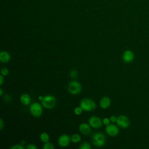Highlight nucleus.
<instances>
[{"instance_id": "obj_1", "label": "nucleus", "mask_w": 149, "mask_h": 149, "mask_svg": "<svg viewBox=\"0 0 149 149\" xmlns=\"http://www.w3.org/2000/svg\"><path fill=\"white\" fill-rule=\"evenodd\" d=\"M80 107H81L83 111H91L96 108V104L91 99L85 98L80 101Z\"/></svg>"}, {"instance_id": "obj_19", "label": "nucleus", "mask_w": 149, "mask_h": 149, "mask_svg": "<svg viewBox=\"0 0 149 149\" xmlns=\"http://www.w3.org/2000/svg\"><path fill=\"white\" fill-rule=\"evenodd\" d=\"M80 149H91V147L89 143L87 142H84L83 143H82V144L80 147Z\"/></svg>"}, {"instance_id": "obj_4", "label": "nucleus", "mask_w": 149, "mask_h": 149, "mask_svg": "<svg viewBox=\"0 0 149 149\" xmlns=\"http://www.w3.org/2000/svg\"><path fill=\"white\" fill-rule=\"evenodd\" d=\"M41 103L44 108L51 109L56 105V98L52 95H47L44 97Z\"/></svg>"}, {"instance_id": "obj_3", "label": "nucleus", "mask_w": 149, "mask_h": 149, "mask_svg": "<svg viewBox=\"0 0 149 149\" xmlns=\"http://www.w3.org/2000/svg\"><path fill=\"white\" fill-rule=\"evenodd\" d=\"M92 141L94 146L101 147L105 144V137L104 134L102 133H95L92 136Z\"/></svg>"}, {"instance_id": "obj_13", "label": "nucleus", "mask_w": 149, "mask_h": 149, "mask_svg": "<svg viewBox=\"0 0 149 149\" xmlns=\"http://www.w3.org/2000/svg\"><path fill=\"white\" fill-rule=\"evenodd\" d=\"M11 56L7 51H1L0 53V61L2 63H8L10 61Z\"/></svg>"}, {"instance_id": "obj_26", "label": "nucleus", "mask_w": 149, "mask_h": 149, "mask_svg": "<svg viewBox=\"0 0 149 149\" xmlns=\"http://www.w3.org/2000/svg\"><path fill=\"white\" fill-rule=\"evenodd\" d=\"M11 97L9 95H6L4 97V100L6 102H10L11 101Z\"/></svg>"}, {"instance_id": "obj_25", "label": "nucleus", "mask_w": 149, "mask_h": 149, "mask_svg": "<svg viewBox=\"0 0 149 149\" xmlns=\"http://www.w3.org/2000/svg\"><path fill=\"white\" fill-rule=\"evenodd\" d=\"M26 148H27V149H36V148H37V147H36L34 144H29V145L27 146Z\"/></svg>"}, {"instance_id": "obj_23", "label": "nucleus", "mask_w": 149, "mask_h": 149, "mask_svg": "<svg viewBox=\"0 0 149 149\" xmlns=\"http://www.w3.org/2000/svg\"><path fill=\"white\" fill-rule=\"evenodd\" d=\"M110 119L109 118H104L103 119H102V123L104 125H108L109 124H110Z\"/></svg>"}, {"instance_id": "obj_7", "label": "nucleus", "mask_w": 149, "mask_h": 149, "mask_svg": "<svg viewBox=\"0 0 149 149\" xmlns=\"http://www.w3.org/2000/svg\"><path fill=\"white\" fill-rule=\"evenodd\" d=\"M89 125L94 129H98L102 125V120L98 117L93 116L88 119Z\"/></svg>"}, {"instance_id": "obj_18", "label": "nucleus", "mask_w": 149, "mask_h": 149, "mask_svg": "<svg viewBox=\"0 0 149 149\" xmlns=\"http://www.w3.org/2000/svg\"><path fill=\"white\" fill-rule=\"evenodd\" d=\"M42 148L44 149H54V145L49 142H47L44 144V145L43 146Z\"/></svg>"}, {"instance_id": "obj_30", "label": "nucleus", "mask_w": 149, "mask_h": 149, "mask_svg": "<svg viewBox=\"0 0 149 149\" xmlns=\"http://www.w3.org/2000/svg\"><path fill=\"white\" fill-rule=\"evenodd\" d=\"M3 93V90H2V88H0V95H1V96H2Z\"/></svg>"}, {"instance_id": "obj_17", "label": "nucleus", "mask_w": 149, "mask_h": 149, "mask_svg": "<svg viewBox=\"0 0 149 149\" xmlns=\"http://www.w3.org/2000/svg\"><path fill=\"white\" fill-rule=\"evenodd\" d=\"M83 109L81 108V107H77L74 109V113L76 115H80L83 112Z\"/></svg>"}, {"instance_id": "obj_28", "label": "nucleus", "mask_w": 149, "mask_h": 149, "mask_svg": "<svg viewBox=\"0 0 149 149\" xmlns=\"http://www.w3.org/2000/svg\"><path fill=\"white\" fill-rule=\"evenodd\" d=\"M3 83V75L1 74L0 76V84L2 85Z\"/></svg>"}, {"instance_id": "obj_29", "label": "nucleus", "mask_w": 149, "mask_h": 149, "mask_svg": "<svg viewBox=\"0 0 149 149\" xmlns=\"http://www.w3.org/2000/svg\"><path fill=\"white\" fill-rule=\"evenodd\" d=\"M43 98H44V96H42V95H40V96H39L38 97V99L40 100V101L41 102L42 101V100H43Z\"/></svg>"}, {"instance_id": "obj_16", "label": "nucleus", "mask_w": 149, "mask_h": 149, "mask_svg": "<svg viewBox=\"0 0 149 149\" xmlns=\"http://www.w3.org/2000/svg\"><path fill=\"white\" fill-rule=\"evenodd\" d=\"M70 139H71V141L74 143H77L81 140L80 136L77 133L72 134V136L70 137Z\"/></svg>"}, {"instance_id": "obj_27", "label": "nucleus", "mask_w": 149, "mask_h": 149, "mask_svg": "<svg viewBox=\"0 0 149 149\" xmlns=\"http://www.w3.org/2000/svg\"><path fill=\"white\" fill-rule=\"evenodd\" d=\"M5 124L3 122V120H2V119H0V130H2V129L4 127Z\"/></svg>"}, {"instance_id": "obj_24", "label": "nucleus", "mask_w": 149, "mask_h": 149, "mask_svg": "<svg viewBox=\"0 0 149 149\" xmlns=\"http://www.w3.org/2000/svg\"><path fill=\"white\" fill-rule=\"evenodd\" d=\"M117 118H118V117H116V116H114V115H112V116H111L110 117L109 119H110V120H111V122L115 123V122H116Z\"/></svg>"}, {"instance_id": "obj_21", "label": "nucleus", "mask_w": 149, "mask_h": 149, "mask_svg": "<svg viewBox=\"0 0 149 149\" xmlns=\"http://www.w3.org/2000/svg\"><path fill=\"white\" fill-rule=\"evenodd\" d=\"M1 74H2L3 76H7L9 73V70L8 69L6 68H2L1 69Z\"/></svg>"}, {"instance_id": "obj_9", "label": "nucleus", "mask_w": 149, "mask_h": 149, "mask_svg": "<svg viewBox=\"0 0 149 149\" xmlns=\"http://www.w3.org/2000/svg\"><path fill=\"white\" fill-rule=\"evenodd\" d=\"M134 59V55L133 51L129 49H127L124 51L122 55V60L124 62L129 63L132 62Z\"/></svg>"}, {"instance_id": "obj_11", "label": "nucleus", "mask_w": 149, "mask_h": 149, "mask_svg": "<svg viewBox=\"0 0 149 149\" xmlns=\"http://www.w3.org/2000/svg\"><path fill=\"white\" fill-rule=\"evenodd\" d=\"M90 125L86 123H82L79 125V130L84 135H88L91 133Z\"/></svg>"}, {"instance_id": "obj_14", "label": "nucleus", "mask_w": 149, "mask_h": 149, "mask_svg": "<svg viewBox=\"0 0 149 149\" xmlns=\"http://www.w3.org/2000/svg\"><path fill=\"white\" fill-rule=\"evenodd\" d=\"M20 101L23 105H28L31 102V98L29 95L23 94L20 97Z\"/></svg>"}, {"instance_id": "obj_8", "label": "nucleus", "mask_w": 149, "mask_h": 149, "mask_svg": "<svg viewBox=\"0 0 149 149\" xmlns=\"http://www.w3.org/2000/svg\"><path fill=\"white\" fill-rule=\"evenodd\" d=\"M105 130L109 136L112 137L117 136L119 132L118 127L114 124H109L107 125L105 127Z\"/></svg>"}, {"instance_id": "obj_6", "label": "nucleus", "mask_w": 149, "mask_h": 149, "mask_svg": "<svg viewBox=\"0 0 149 149\" xmlns=\"http://www.w3.org/2000/svg\"><path fill=\"white\" fill-rule=\"evenodd\" d=\"M116 123L119 127L122 129H126L130 126V122L129 118L127 116L125 115H121L118 117Z\"/></svg>"}, {"instance_id": "obj_10", "label": "nucleus", "mask_w": 149, "mask_h": 149, "mask_svg": "<svg viewBox=\"0 0 149 149\" xmlns=\"http://www.w3.org/2000/svg\"><path fill=\"white\" fill-rule=\"evenodd\" d=\"M71 141L70 136L68 134H63L61 135L58 139V144L62 147H65L68 146Z\"/></svg>"}, {"instance_id": "obj_2", "label": "nucleus", "mask_w": 149, "mask_h": 149, "mask_svg": "<svg viewBox=\"0 0 149 149\" xmlns=\"http://www.w3.org/2000/svg\"><path fill=\"white\" fill-rule=\"evenodd\" d=\"M81 85L77 81H71L69 82L68 87V91L72 95H77L81 91Z\"/></svg>"}, {"instance_id": "obj_22", "label": "nucleus", "mask_w": 149, "mask_h": 149, "mask_svg": "<svg viewBox=\"0 0 149 149\" xmlns=\"http://www.w3.org/2000/svg\"><path fill=\"white\" fill-rule=\"evenodd\" d=\"M24 147L22 144H16L10 147V149H24Z\"/></svg>"}, {"instance_id": "obj_12", "label": "nucleus", "mask_w": 149, "mask_h": 149, "mask_svg": "<svg viewBox=\"0 0 149 149\" xmlns=\"http://www.w3.org/2000/svg\"><path fill=\"white\" fill-rule=\"evenodd\" d=\"M111 99L108 97H103L100 102V105L102 109H107L111 105Z\"/></svg>"}, {"instance_id": "obj_20", "label": "nucleus", "mask_w": 149, "mask_h": 149, "mask_svg": "<svg viewBox=\"0 0 149 149\" xmlns=\"http://www.w3.org/2000/svg\"><path fill=\"white\" fill-rule=\"evenodd\" d=\"M70 76L73 79L76 78L77 76V72L76 71V70H74V69L72 70L70 72Z\"/></svg>"}, {"instance_id": "obj_5", "label": "nucleus", "mask_w": 149, "mask_h": 149, "mask_svg": "<svg viewBox=\"0 0 149 149\" xmlns=\"http://www.w3.org/2000/svg\"><path fill=\"white\" fill-rule=\"evenodd\" d=\"M30 112L33 116L36 118L40 117L42 113V108L41 105L37 102L33 103L30 107Z\"/></svg>"}, {"instance_id": "obj_15", "label": "nucleus", "mask_w": 149, "mask_h": 149, "mask_svg": "<svg viewBox=\"0 0 149 149\" xmlns=\"http://www.w3.org/2000/svg\"><path fill=\"white\" fill-rule=\"evenodd\" d=\"M40 140L44 143H47V142H48L49 141V136L48 135V134L47 133H45V132H43L41 134H40Z\"/></svg>"}]
</instances>
